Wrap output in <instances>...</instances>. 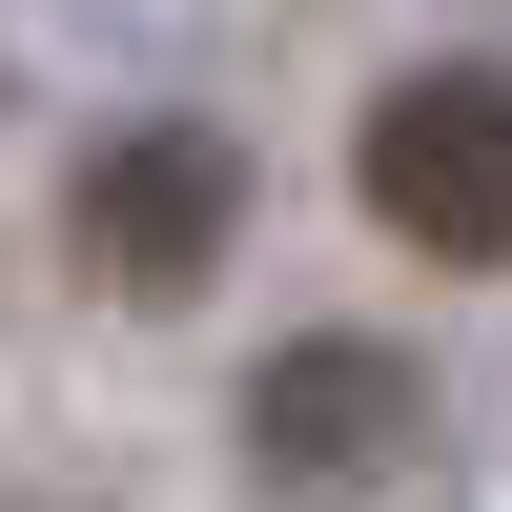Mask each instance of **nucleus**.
Here are the masks:
<instances>
[{"instance_id":"f257e3e1","label":"nucleus","mask_w":512,"mask_h":512,"mask_svg":"<svg viewBox=\"0 0 512 512\" xmlns=\"http://www.w3.org/2000/svg\"><path fill=\"white\" fill-rule=\"evenodd\" d=\"M349 185H369V226L431 246V267H512V82H472V62L390 82V103L349 123Z\"/></svg>"},{"instance_id":"f03ea898","label":"nucleus","mask_w":512,"mask_h":512,"mask_svg":"<svg viewBox=\"0 0 512 512\" xmlns=\"http://www.w3.org/2000/svg\"><path fill=\"white\" fill-rule=\"evenodd\" d=\"M246 226V164L205 144V123H123L103 164H82V267L123 287V308H164V287H205Z\"/></svg>"},{"instance_id":"7ed1b4c3","label":"nucleus","mask_w":512,"mask_h":512,"mask_svg":"<svg viewBox=\"0 0 512 512\" xmlns=\"http://www.w3.org/2000/svg\"><path fill=\"white\" fill-rule=\"evenodd\" d=\"M246 451H267L287 492H349V472H390V451H410V369H390V349H349V328H308V349L246 390Z\"/></svg>"}]
</instances>
